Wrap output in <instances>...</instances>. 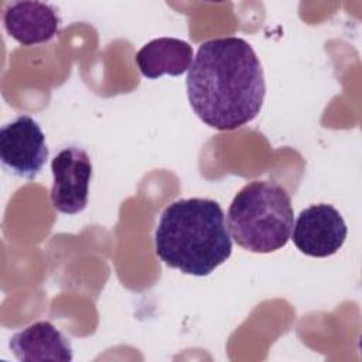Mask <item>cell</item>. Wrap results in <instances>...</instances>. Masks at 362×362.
<instances>
[{"instance_id":"obj_2","label":"cell","mask_w":362,"mask_h":362,"mask_svg":"<svg viewBox=\"0 0 362 362\" xmlns=\"http://www.w3.org/2000/svg\"><path fill=\"white\" fill-rule=\"evenodd\" d=\"M154 250L163 263L184 274H211L232 253L221 205L209 198L177 199L167 205L154 232Z\"/></svg>"},{"instance_id":"obj_3","label":"cell","mask_w":362,"mask_h":362,"mask_svg":"<svg viewBox=\"0 0 362 362\" xmlns=\"http://www.w3.org/2000/svg\"><path fill=\"white\" fill-rule=\"evenodd\" d=\"M291 197L280 184L255 180L246 184L228 208V228L235 243L253 253L283 249L293 230Z\"/></svg>"},{"instance_id":"obj_7","label":"cell","mask_w":362,"mask_h":362,"mask_svg":"<svg viewBox=\"0 0 362 362\" xmlns=\"http://www.w3.org/2000/svg\"><path fill=\"white\" fill-rule=\"evenodd\" d=\"M61 18L54 6L42 1H11L3 11L7 34L21 45H38L52 40Z\"/></svg>"},{"instance_id":"obj_9","label":"cell","mask_w":362,"mask_h":362,"mask_svg":"<svg viewBox=\"0 0 362 362\" xmlns=\"http://www.w3.org/2000/svg\"><path fill=\"white\" fill-rule=\"evenodd\" d=\"M192 47L180 38L160 37L143 45L136 54V64L143 76L157 79L163 75L180 76L192 64Z\"/></svg>"},{"instance_id":"obj_5","label":"cell","mask_w":362,"mask_h":362,"mask_svg":"<svg viewBox=\"0 0 362 362\" xmlns=\"http://www.w3.org/2000/svg\"><path fill=\"white\" fill-rule=\"evenodd\" d=\"M51 205L61 214L75 215L88 205L92 161L89 154L76 146L61 150L51 161Z\"/></svg>"},{"instance_id":"obj_8","label":"cell","mask_w":362,"mask_h":362,"mask_svg":"<svg viewBox=\"0 0 362 362\" xmlns=\"http://www.w3.org/2000/svg\"><path fill=\"white\" fill-rule=\"evenodd\" d=\"M10 349L20 362H71V341L49 321H37L10 338Z\"/></svg>"},{"instance_id":"obj_4","label":"cell","mask_w":362,"mask_h":362,"mask_svg":"<svg viewBox=\"0 0 362 362\" xmlns=\"http://www.w3.org/2000/svg\"><path fill=\"white\" fill-rule=\"evenodd\" d=\"M49 156L40 124L28 115L17 116L0 129V161L10 174L34 180Z\"/></svg>"},{"instance_id":"obj_6","label":"cell","mask_w":362,"mask_h":362,"mask_svg":"<svg viewBox=\"0 0 362 362\" xmlns=\"http://www.w3.org/2000/svg\"><path fill=\"white\" fill-rule=\"evenodd\" d=\"M346 233V223L337 208L329 204H315L298 214L290 238L301 253L328 257L342 247Z\"/></svg>"},{"instance_id":"obj_1","label":"cell","mask_w":362,"mask_h":362,"mask_svg":"<svg viewBox=\"0 0 362 362\" xmlns=\"http://www.w3.org/2000/svg\"><path fill=\"white\" fill-rule=\"evenodd\" d=\"M185 85L194 113L216 130H235L252 122L266 95L262 64L252 45L239 37L202 42Z\"/></svg>"}]
</instances>
